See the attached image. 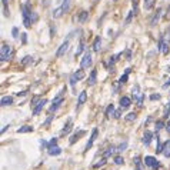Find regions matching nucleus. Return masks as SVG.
Segmentation results:
<instances>
[{
	"label": "nucleus",
	"mask_w": 170,
	"mask_h": 170,
	"mask_svg": "<svg viewBox=\"0 0 170 170\" xmlns=\"http://www.w3.org/2000/svg\"><path fill=\"white\" fill-rule=\"evenodd\" d=\"M22 13H23V23L26 27H30L32 26V12H30V9H29L27 5H23L22 6Z\"/></svg>",
	"instance_id": "obj_1"
},
{
	"label": "nucleus",
	"mask_w": 170,
	"mask_h": 170,
	"mask_svg": "<svg viewBox=\"0 0 170 170\" xmlns=\"http://www.w3.org/2000/svg\"><path fill=\"white\" fill-rule=\"evenodd\" d=\"M143 163H144V166L150 167L151 170H157L160 167V163H159V160L154 156H146L144 160H143Z\"/></svg>",
	"instance_id": "obj_2"
},
{
	"label": "nucleus",
	"mask_w": 170,
	"mask_h": 170,
	"mask_svg": "<svg viewBox=\"0 0 170 170\" xmlns=\"http://www.w3.org/2000/svg\"><path fill=\"white\" fill-rule=\"evenodd\" d=\"M12 56H13V49L10 46H7V44H3L2 46V52H0V60L6 61L9 59H12Z\"/></svg>",
	"instance_id": "obj_3"
},
{
	"label": "nucleus",
	"mask_w": 170,
	"mask_h": 170,
	"mask_svg": "<svg viewBox=\"0 0 170 170\" xmlns=\"http://www.w3.org/2000/svg\"><path fill=\"white\" fill-rule=\"evenodd\" d=\"M132 95H133V97H134V102H136L139 106H142L143 104V95H142V92H140V86L134 85V87L132 89Z\"/></svg>",
	"instance_id": "obj_4"
},
{
	"label": "nucleus",
	"mask_w": 170,
	"mask_h": 170,
	"mask_svg": "<svg viewBox=\"0 0 170 170\" xmlns=\"http://www.w3.org/2000/svg\"><path fill=\"white\" fill-rule=\"evenodd\" d=\"M92 64H93L92 54H90V52H86L85 56H83V59H82V61H80L82 69H89V67H92Z\"/></svg>",
	"instance_id": "obj_5"
},
{
	"label": "nucleus",
	"mask_w": 170,
	"mask_h": 170,
	"mask_svg": "<svg viewBox=\"0 0 170 170\" xmlns=\"http://www.w3.org/2000/svg\"><path fill=\"white\" fill-rule=\"evenodd\" d=\"M64 102V99H63V96H56L54 97V100H53V104L50 106V109H49V113H53V112H56L59 107H60V104Z\"/></svg>",
	"instance_id": "obj_6"
},
{
	"label": "nucleus",
	"mask_w": 170,
	"mask_h": 170,
	"mask_svg": "<svg viewBox=\"0 0 170 170\" xmlns=\"http://www.w3.org/2000/svg\"><path fill=\"white\" fill-rule=\"evenodd\" d=\"M97 133H99V130H97V127L93 129V132H92V136H90V139L87 140V143H86V147H85V151H87L89 149H92V146H93V143H95L96 137H97Z\"/></svg>",
	"instance_id": "obj_7"
},
{
	"label": "nucleus",
	"mask_w": 170,
	"mask_h": 170,
	"mask_svg": "<svg viewBox=\"0 0 170 170\" xmlns=\"http://www.w3.org/2000/svg\"><path fill=\"white\" fill-rule=\"evenodd\" d=\"M67 49H69V39L61 43V46L59 47V50L56 52V57H61L63 54H64V53L67 52Z\"/></svg>",
	"instance_id": "obj_8"
},
{
	"label": "nucleus",
	"mask_w": 170,
	"mask_h": 170,
	"mask_svg": "<svg viewBox=\"0 0 170 170\" xmlns=\"http://www.w3.org/2000/svg\"><path fill=\"white\" fill-rule=\"evenodd\" d=\"M46 103H47V100H46V99H42V100H40V102H39V103L34 106V109H33V116H37V114L42 112V109L44 107V104H46Z\"/></svg>",
	"instance_id": "obj_9"
},
{
	"label": "nucleus",
	"mask_w": 170,
	"mask_h": 170,
	"mask_svg": "<svg viewBox=\"0 0 170 170\" xmlns=\"http://www.w3.org/2000/svg\"><path fill=\"white\" fill-rule=\"evenodd\" d=\"M151 139H153V133H151V132H149V130H147V132L144 133V134H143L142 143H143V144H144V146H149V144H150V143H151Z\"/></svg>",
	"instance_id": "obj_10"
},
{
	"label": "nucleus",
	"mask_w": 170,
	"mask_h": 170,
	"mask_svg": "<svg viewBox=\"0 0 170 170\" xmlns=\"http://www.w3.org/2000/svg\"><path fill=\"white\" fill-rule=\"evenodd\" d=\"M130 104H132V100L129 99L127 96L120 97V107H122V109H129V107H130Z\"/></svg>",
	"instance_id": "obj_11"
},
{
	"label": "nucleus",
	"mask_w": 170,
	"mask_h": 170,
	"mask_svg": "<svg viewBox=\"0 0 170 170\" xmlns=\"http://www.w3.org/2000/svg\"><path fill=\"white\" fill-rule=\"evenodd\" d=\"M47 153L50 156H59L61 153V149L57 146V144H54V146H52V147H47Z\"/></svg>",
	"instance_id": "obj_12"
},
{
	"label": "nucleus",
	"mask_w": 170,
	"mask_h": 170,
	"mask_svg": "<svg viewBox=\"0 0 170 170\" xmlns=\"http://www.w3.org/2000/svg\"><path fill=\"white\" fill-rule=\"evenodd\" d=\"M83 134H86V132H85V130H79V132H76L75 134H73V136L70 137V140H69V143H70V144H75V143L77 142V140H79V139H80V137L83 136Z\"/></svg>",
	"instance_id": "obj_13"
},
{
	"label": "nucleus",
	"mask_w": 170,
	"mask_h": 170,
	"mask_svg": "<svg viewBox=\"0 0 170 170\" xmlns=\"http://www.w3.org/2000/svg\"><path fill=\"white\" fill-rule=\"evenodd\" d=\"M86 100H87V93H86V92H82L80 95H79V99H77V106H76V109H79L82 104H85Z\"/></svg>",
	"instance_id": "obj_14"
},
{
	"label": "nucleus",
	"mask_w": 170,
	"mask_h": 170,
	"mask_svg": "<svg viewBox=\"0 0 170 170\" xmlns=\"http://www.w3.org/2000/svg\"><path fill=\"white\" fill-rule=\"evenodd\" d=\"M0 104L2 106H10V104H13V97L12 96H3L2 100H0Z\"/></svg>",
	"instance_id": "obj_15"
},
{
	"label": "nucleus",
	"mask_w": 170,
	"mask_h": 170,
	"mask_svg": "<svg viewBox=\"0 0 170 170\" xmlns=\"http://www.w3.org/2000/svg\"><path fill=\"white\" fill-rule=\"evenodd\" d=\"M163 154H165V157H167V159L170 157V139L167 142L163 143Z\"/></svg>",
	"instance_id": "obj_16"
},
{
	"label": "nucleus",
	"mask_w": 170,
	"mask_h": 170,
	"mask_svg": "<svg viewBox=\"0 0 170 170\" xmlns=\"http://www.w3.org/2000/svg\"><path fill=\"white\" fill-rule=\"evenodd\" d=\"M116 150H117V146H113V144H112V146H109L107 149H106V151L103 153V157H106V159H107V157L112 156Z\"/></svg>",
	"instance_id": "obj_17"
},
{
	"label": "nucleus",
	"mask_w": 170,
	"mask_h": 170,
	"mask_svg": "<svg viewBox=\"0 0 170 170\" xmlns=\"http://www.w3.org/2000/svg\"><path fill=\"white\" fill-rule=\"evenodd\" d=\"M96 79H97V70H96V69H93V70H92V73H90V76H89V82H87V83H89L90 86H93L96 83Z\"/></svg>",
	"instance_id": "obj_18"
},
{
	"label": "nucleus",
	"mask_w": 170,
	"mask_h": 170,
	"mask_svg": "<svg viewBox=\"0 0 170 170\" xmlns=\"http://www.w3.org/2000/svg\"><path fill=\"white\" fill-rule=\"evenodd\" d=\"M114 112H116V110H114V104H109L107 109H106V112H104V116L107 119H110L112 116H114Z\"/></svg>",
	"instance_id": "obj_19"
},
{
	"label": "nucleus",
	"mask_w": 170,
	"mask_h": 170,
	"mask_svg": "<svg viewBox=\"0 0 170 170\" xmlns=\"http://www.w3.org/2000/svg\"><path fill=\"white\" fill-rule=\"evenodd\" d=\"M71 126H73V122H71V119H69L64 124V127L61 129V134H67V133L71 130Z\"/></svg>",
	"instance_id": "obj_20"
},
{
	"label": "nucleus",
	"mask_w": 170,
	"mask_h": 170,
	"mask_svg": "<svg viewBox=\"0 0 170 170\" xmlns=\"http://www.w3.org/2000/svg\"><path fill=\"white\" fill-rule=\"evenodd\" d=\"M160 14H161V9H157V12L154 13V16H153V19L150 20V26H156L159 19H160Z\"/></svg>",
	"instance_id": "obj_21"
},
{
	"label": "nucleus",
	"mask_w": 170,
	"mask_h": 170,
	"mask_svg": "<svg viewBox=\"0 0 170 170\" xmlns=\"http://www.w3.org/2000/svg\"><path fill=\"white\" fill-rule=\"evenodd\" d=\"M100 47H102V39H100V36H97L95 39V42H93V50L95 52H99Z\"/></svg>",
	"instance_id": "obj_22"
},
{
	"label": "nucleus",
	"mask_w": 170,
	"mask_h": 170,
	"mask_svg": "<svg viewBox=\"0 0 170 170\" xmlns=\"http://www.w3.org/2000/svg\"><path fill=\"white\" fill-rule=\"evenodd\" d=\"M130 70H132V69H126L124 75H123L122 77H120V79H119V83H120V85H123V83H126V82H127L129 75H130Z\"/></svg>",
	"instance_id": "obj_23"
},
{
	"label": "nucleus",
	"mask_w": 170,
	"mask_h": 170,
	"mask_svg": "<svg viewBox=\"0 0 170 170\" xmlns=\"http://www.w3.org/2000/svg\"><path fill=\"white\" fill-rule=\"evenodd\" d=\"M30 132H33V127L29 126V124H24L20 129H17V133H30Z\"/></svg>",
	"instance_id": "obj_24"
},
{
	"label": "nucleus",
	"mask_w": 170,
	"mask_h": 170,
	"mask_svg": "<svg viewBox=\"0 0 170 170\" xmlns=\"http://www.w3.org/2000/svg\"><path fill=\"white\" fill-rule=\"evenodd\" d=\"M85 50V42L82 40L80 43H79V46H77V49H76V53H75V56L77 57V56H80L82 54V52Z\"/></svg>",
	"instance_id": "obj_25"
},
{
	"label": "nucleus",
	"mask_w": 170,
	"mask_h": 170,
	"mask_svg": "<svg viewBox=\"0 0 170 170\" xmlns=\"http://www.w3.org/2000/svg\"><path fill=\"white\" fill-rule=\"evenodd\" d=\"M70 3H71V0H63V3H61V9H63L64 13L69 12V9H70Z\"/></svg>",
	"instance_id": "obj_26"
},
{
	"label": "nucleus",
	"mask_w": 170,
	"mask_h": 170,
	"mask_svg": "<svg viewBox=\"0 0 170 170\" xmlns=\"http://www.w3.org/2000/svg\"><path fill=\"white\" fill-rule=\"evenodd\" d=\"M63 14H64V12H63V9H61V6H60V7H57V9L53 12V17H54V19H59Z\"/></svg>",
	"instance_id": "obj_27"
},
{
	"label": "nucleus",
	"mask_w": 170,
	"mask_h": 170,
	"mask_svg": "<svg viewBox=\"0 0 170 170\" xmlns=\"http://www.w3.org/2000/svg\"><path fill=\"white\" fill-rule=\"evenodd\" d=\"M134 166H136V169L134 170H143V163H142V160H140V157L139 156L134 157Z\"/></svg>",
	"instance_id": "obj_28"
},
{
	"label": "nucleus",
	"mask_w": 170,
	"mask_h": 170,
	"mask_svg": "<svg viewBox=\"0 0 170 170\" xmlns=\"http://www.w3.org/2000/svg\"><path fill=\"white\" fill-rule=\"evenodd\" d=\"M156 142H157V146H156V153H163V144L160 143V137H159V134L156 136Z\"/></svg>",
	"instance_id": "obj_29"
},
{
	"label": "nucleus",
	"mask_w": 170,
	"mask_h": 170,
	"mask_svg": "<svg viewBox=\"0 0 170 170\" xmlns=\"http://www.w3.org/2000/svg\"><path fill=\"white\" fill-rule=\"evenodd\" d=\"M169 116H170V102L166 104L165 110H163V119H169Z\"/></svg>",
	"instance_id": "obj_30"
},
{
	"label": "nucleus",
	"mask_w": 170,
	"mask_h": 170,
	"mask_svg": "<svg viewBox=\"0 0 170 170\" xmlns=\"http://www.w3.org/2000/svg\"><path fill=\"white\" fill-rule=\"evenodd\" d=\"M87 17H89V13L87 12H82L80 16H79V22L80 23H85L86 20H87Z\"/></svg>",
	"instance_id": "obj_31"
},
{
	"label": "nucleus",
	"mask_w": 170,
	"mask_h": 170,
	"mask_svg": "<svg viewBox=\"0 0 170 170\" xmlns=\"http://www.w3.org/2000/svg\"><path fill=\"white\" fill-rule=\"evenodd\" d=\"M2 5H3V14L6 17L9 16V9H7V0H2Z\"/></svg>",
	"instance_id": "obj_32"
},
{
	"label": "nucleus",
	"mask_w": 170,
	"mask_h": 170,
	"mask_svg": "<svg viewBox=\"0 0 170 170\" xmlns=\"http://www.w3.org/2000/svg\"><path fill=\"white\" fill-rule=\"evenodd\" d=\"M75 76H76V79H77V80H83V79H85V71H83V70H77L75 73Z\"/></svg>",
	"instance_id": "obj_33"
},
{
	"label": "nucleus",
	"mask_w": 170,
	"mask_h": 170,
	"mask_svg": "<svg viewBox=\"0 0 170 170\" xmlns=\"http://www.w3.org/2000/svg\"><path fill=\"white\" fill-rule=\"evenodd\" d=\"M127 149V140H124V142H122L120 144L117 146V151H123Z\"/></svg>",
	"instance_id": "obj_34"
},
{
	"label": "nucleus",
	"mask_w": 170,
	"mask_h": 170,
	"mask_svg": "<svg viewBox=\"0 0 170 170\" xmlns=\"http://www.w3.org/2000/svg\"><path fill=\"white\" fill-rule=\"evenodd\" d=\"M134 12H133V10H130V12H129V14H127V17H126V22H124V23L126 24H129L130 23V22H132V19H133V16H134Z\"/></svg>",
	"instance_id": "obj_35"
},
{
	"label": "nucleus",
	"mask_w": 170,
	"mask_h": 170,
	"mask_svg": "<svg viewBox=\"0 0 170 170\" xmlns=\"http://www.w3.org/2000/svg\"><path fill=\"white\" fill-rule=\"evenodd\" d=\"M163 127H166V124L163 123V120H157L156 122V132H159V130Z\"/></svg>",
	"instance_id": "obj_36"
},
{
	"label": "nucleus",
	"mask_w": 170,
	"mask_h": 170,
	"mask_svg": "<svg viewBox=\"0 0 170 170\" xmlns=\"http://www.w3.org/2000/svg\"><path fill=\"white\" fill-rule=\"evenodd\" d=\"M32 60H33V57H32V56H26V57H23L22 64H23V66H26V64H29V63H30Z\"/></svg>",
	"instance_id": "obj_37"
},
{
	"label": "nucleus",
	"mask_w": 170,
	"mask_h": 170,
	"mask_svg": "<svg viewBox=\"0 0 170 170\" xmlns=\"http://www.w3.org/2000/svg\"><path fill=\"white\" fill-rule=\"evenodd\" d=\"M40 100H42V97H40V96H34V97H32V102H30V104H32V106H36V104H37Z\"/></svg>",
	"instance_id": "obj_38"
},
{
	"label": "nucleus",
	"mask_w": 170,
	"mask_h": 170,
	"mask_svg": "<svg viewBox=\"0 0 170 170\" xmlns=\"http://www.w3.org/2000/svg\"><path fill=\"white\" fill-rule=\"evenodd\" d=\"M163 39H165V42L169 44L170 43V27H167V30H166V34L163 36Z\"/></svg>",
	"instance_id": "obj_39"
},
{
	"label": "nucleus",
	"mask_w": 170,
	"mask_h": 170,
	"mask_svg": "<svg viewBox=\"0 0 170 170\" xmlns=\"http://www.w3.org/2000/svg\"><path fill=\"white\" fill-rule=\"evenodd\" d=\"M136 113H129L127 116H126V120H127V122H133V120H136Z\"/></svg>",
	"instance_id": "obj_40"
},
{
	"label": "nucleus",
	"mask_w": 170,
	"mask_h": 170,
	"mask_svg": "<svg viewBox=\"0 0 170 170\" xmlns=\"http://www.w3.org/2000/svg\"><path fill=\"white\" fill-rule=\"evenodd\" d=\"M104 163H106V157H103L102 160H99V163H96V165H93V167H95V169H99V167H102V166H103Z\"/></svg>",
	"instance_id": "obj_41"
},
{
	"label": "nucleus",
	"mask_w": 170,
	"mask_h": 170,
	"mask_svg": "<svg viewBox=\"0 0 170 170\" xmlns=\"http://www.w3.org/2000/svg\"><path fill=\"white\" fill-rule=\"evenodd\" d=\"M114 163H116V165H123V163H124V160H123L122 156H116V157H114Z\"/></svg>",
	"instance_id": "obj_42"
},
{
	"label": "nucleus",
	"mask_w": 170,
	"mask_h": 170,
	"mask_svg": "<svg viewBox=\"0 0 170 170\" xmlns=\"http://www.w3.org/2000/svg\"><path fill=\"white\" fill-rule=\"evenodd\" d=\"M76 82H77V79H76V76H75V73L70 76V86L71 87H75V85H76Z\"/></svg>",
	"instance_id": "obj_43"
},
{
	"label": "nucleus",
	"mask_w": 170,
	"mask_h": 170,
	"mask_svg": "<svg viewBox=\"0 0 170 170\" xmlns=\"http://www.w3.org/2000/svg\"><path fill=\"white\" fill-rule=\"evenodd\" d=\"M52 120H53V116H49V117L46 119V122L43 123V127H47L49 124H50V122H52Z\"/></svg>",
	"instance_id": "obj_44"
},
{
	"label": "nucleus",
	"mask_w": 170,
	"mask_h": 170,
	"mask_svg": "<svg viewBox=\"0 0 170 170\" xmlns=\"http://www.w3.org/2000/svg\"><path fill=\"white\" fill-rule=\"evenodd\" d=\"M54 144H57V137H53L52 140L47 143V147H52V146H54Z\"/></svg>",
	"instance_id": "obj_45"
},
{
	"label": "nucleus",
	"mask_w": 170,
	"mask_h": 170,
	"mask_svg": "<svg viewBox=\"0 0 170 170\" xmlns=\"http://www.w3.org/2000/svg\"><path fill=\"white\" fill-rule=\"evenodd\" d=\"M12 34H13V37H19V30H17V27H13L12 29Z\"/></svg>",
	"instance_id": "obj_46"
},
{
	"label": "nucleus",
	"mask_w": 170,
	"mask_h": 170,
	"mask_svg": "<svg viewBox=\"0 0 170 170\" xmlns=\"http://www.w3.org/2000/svg\"><path fill=\"white\" fill-rule=\"evenodd\" d=\"M133 12L134 13H139V7H137V0H133Z\"/></svg>",
	"instance_id": "obj_47"
},
{
	"label": "nucleus",
	"mask_w": 170,
	"mask_h": 170,
	"mask_svg": "<svg viewBox=\"0 0 170 170\" xmlns=\"http://www.w3.org/2000/svg\"><path fill=\"white\" fill-rule=\"evenodd\" d=\"M144 7H146L147 10L151 9V3H150V0H144Z\"/></svg>",
	"instance_id": "obj_48"
},
{
	"label": "nucleus",
	"mask_w": 170,
	"mask_h": 170,
	"mask_svg": "<svg viewBox=\"0 0 170 170\" xmlns=\"http://www.w3.org/2000/svg\"><path fill=\"white\" fill-rule=\"evenodd\" d=\"M160 97H161V96L159 95V93H157V95H151L150 96V100H159Z\"/></svg>",
	"instance_id": "obj_49"
},
{
	"label": "nucleus",
	"mask_w": 170,
	"mask_h": 170,
	"mask_svg": "<svg viewBox=\"0 0 170 170\" xmlns=\"http://www.w3.org/2000/svg\"><path fill=\"white\" fill-rule=\"evenodd\" d=\"M114 117L120 119V117H122V112H120V110H116V112H114Z\"/></svg>",
	"instance_id": "obj_50"
},
{
	"label": "nucleus",
	"mask_w": 170,
	"mask_h": 170,
	"mask_svg": "<svg viewBox=\"0 0 170 170\" xmlns=\"http://www.w3.org/2000/svg\"><path fill=\"white\" fill-rule=\"evenodd\" d=\"M22 42H23V43H26V42H27V34H26V33H23V34H22Z\"/></svg>",
	"instance_id": "obj_51"
},
{
	"label": "nucleus",
	"mask_w": 170,
	"mask_h": 170,
	"mask_svg": "<svg viewBox=\"0 0 170 170\" xmlns=\"http://www.w3.org/2000/svg\"><path fill=\"white\" fill-rule=\"evenodd\" d=\"M166 130H167V133H170V120L167 122V124H166Z\"/></svg>",
	"instance_id": "obj_52"
},
{
	"label": "nucleus",
	"mask_w": 170,
	"mask_h": 170,
	"mask_svg": "<svg viewBox=\"0 0 170 170\" xmlns=\"http://www.w3.org/2000/svg\"><path fill=\"white\" fill-rule=\"evenodd\" d=\"M169 86H170V79H169V80H167V82H166L165 85H163V87H165V89H166V87H169Z\"/></svg>",
	"instance_id": "obj_53"
},
{
	"label": "nucleus",
	"mask_w": 170,
	"mask_h": 170,
	"mask_svg": "<svg viewBox=\"0 0 170 170\" xmlns=\"http://www.w3.org/2000/svg\"><path fill=\"white\" fill-rule=\"evenodd\" d=\"M26 93H27V90H24V92H20V93H17V96H26Z\"/></svg>",
	"instance_id": "obj_54"
},
{
	"label": "nucleus",
	"mask_w": 170,
	"mask_h": 170,
	"mask_svg": "<svg viewBox=\"0 0 170 170\" xmlns=\"http://www.w3.org/2000/svg\"><path fill=\"white\" fill-rule=\"evenodd\" d=\"M126 56H127V59H130V57H132V52L127 50V52H126Z\"/></svg>",
	"instance_id": "obj_55"
},
{
	"label": "nucleus",
	"mask_w": 170,
	"mask_h": 170,
	"mask_svg": "<svg viewBox=\"0 0 170 170\" xmlns=\"http://www.w3.org/2000/svg\"><path fill=\"white\" fill-rule=\"evenodd\" d=\"M7 127H9V126H5V127L2 129V133H5V132H6V130H7Z\"/></svg>",
	"instance_id": "obj_56"
},
{
	"label": "nucleus",
	"mask_w": 170,
	"mask_h": 170,
	"mask_svg": "<svg viewBox=\"0 0 170 170\" xmlns=\"http://www.w3.org/2000/svg\"><path fill=\"white\" fill-rule=\"evenodd\" d=\"M49 2H50V0H44V6H49Z\"/></svg>",
	"instance_id": "obj_57"
}]
</instances>
